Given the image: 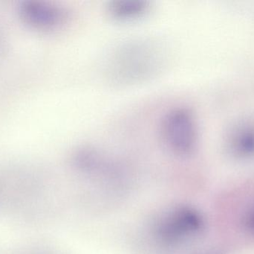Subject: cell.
<instances>
[{
    "label": "cell",
    "mask_w": 254,
    "mask_h": 254,
    "mask_svg": "<svg viewBox=\"0 0 254 254\" xmlns=\"http://www.w3.org/2000/svg\"><path fill=\"white\" fill-rule=\"evenodd\" d=\"M163 52L154 42L132 40L115 49L109 59L110 79L119 85L136 83L159 71L164 63Z\"/></svg>",
    "instance_id": "6da1fadb"
},
{
    "label": "cell",
    "mask_w": 254,
    "mask_h": 254,
    "mask_svg": "<svg viewBox=\"0 0 254 254\" xmlns=\"http://www.w3.org/2000/svg\"><path fill=\"white\" fill-rule=\"evenodd\" d=\"M160 133L166 147L176 155H188L195 148L196 125L186 107L176 106L169 110L161 119Z\"/></svg>",
    "instance_id": "7a4b0ae2"
},
{
    "label": "cell",
    "mask_w": 254,
    "mask_h": 254,
    "mask_svg": "<svg viewBox=\"0 0 254 254\" xmlns=\"http://www.w3.org/2000/svg\"><path fill=\"white\" fill-rule=\"evenodd\" d=\"M23 22L34 29L55 31L67 24L69 12L62 6L49 1L28 0L19 8Z\"/></svg>",
    "instance_id": "3957f363"
},
{
    "label": "cell",
    "mask_w": 254,
    "mask_h": 254,
    "mask_svg": "<svg viewBox=\"0 0 254 254\" xmlns=\"http://www.w3.org/2000/svg\"><path fill=\"white\" fill-rule=\"evenodd\" d=\"M160 219L155 234L161 243L170 246L177 244L199 228V219L195 213L185 209H176Z\"/></svg>",
    "instance_id": "277c9868"
},
{
    "label": "cell",
    "mask_w": 254,
    "mask_h": 254,
    "mask_svg": "<svg viewBox=\"0 0 254 254\" xmlns=\"http://www.w3.org/2000/svg\"><path fill=\"white\" fill-rule=\"evenodd\" d=\"M150 3L144 0H113L107 5V13L117 22H131L144 17L150 10Z\"/></svg>",
    "instance_id": "5b68a950"
}]
</instances>
